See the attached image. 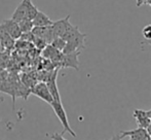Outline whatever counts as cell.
Instances as JSON below:
<instances>
[{"label":"cell","instance_id":"cell-17","mask_svg":"<svg viewBox=\"0 0 151 140\" xmlns=\"http://www.w3.org/2000/svg\"><path fill=\"white\" fill-rule=\"evenodd\" d=\"M7 79V73L3 68H0V82Z\"/></svg>","mask_w":151,"mask_h":140},{"label":"cell","instance_id":"cell-4","mask_svg":"<svg viewBox=\"0 0 151 140\" xmlns=\"http://www.w3.org/2000/svg\"><path fill=\"white\" fill-rule=\"evenodd\" d=\"M80 51L70 54H63L61 57L60 62L58 63V68H73L75 70H79V61L78 56L80 55Z\"/></svg>","mask_w":151,"mask_h":140},{"label":"cell","instance_id":"cell-6","mask_svg":"<svg viewBox=\"0 0 151 140\" xmlns=\"http://www.w3.org/2000/svg\"><path fill=\"white\" fill-rule=\"evenodd\" d=\"M31 32L34 36L39 37V38H41L42 40H44L46 44H50L55 38L54 33H52V27L50 26H48V27H33Z\"/></svg>","mask_w":151,"mask_h":140},{"label":"cell","instance_id":"cell-18","mask_svg":"<svg viewBox=\"0 0 151 140\" xmlns=\"http://www.w3.org/2000/svg\"><path fill=\"white\" fill-rule=\"evenodd\" d=\"M50 139L52 140H67L63 137L62 134H59V133H54L52 135H50Z\"/></svg>","mask_w":151,"mask_h":140},{"label":"cell","instance_id":"cell-9","mask_svg":"<svg viewBox=\"0 0 151 140\" xmlns=\"http://www.w3.org/2000/svg\"><path fill=\"white\" fill-rule=\"evenodd\" d=\"M69 19H70V14H68L66 18L61 19V20L56 21V22H52V25L50 27H52V33H54L55 37H62V36H63L66 29L71 24Z\"/></svg>","mask_w":151,"mask_h":140},{"label":"cell","instance_id":"cell-23","mask_svg":"<svg viewBox=\"0 0 151 140\" xmlns=\"http://www.w3.org/2000/svg\"><path fill=\"white\" fill-rule=\"evenodd\" d=\"M146 112H147L148 116H149V118H150V121H151V109L150 110H146Z\"/></svg>","mask_w":151,"mask_h":140},{"label":"cell","instance_id":"cell-12","mask_svg":"<svg viewBox=\"0 0 151 140\" xmlns=\"http://www.w3.org/2000/svg\"><path fill=\"white\" fill-rule=\"evenodd\" d=\"M52 22L54 21L50 20V17L46 16L44 12H40V10H38L36 16L32 20L34 27H48V26H52Z\"/></svg>","mask_w":151,"mask_h":140},{"label":"cell","instance_id":"cell-13","mask_svg":"<svg viewBox=\"0 0 151 140\" xmlns=\"http://www.w3.org/2000/svg\"><path fill=\"white\" fill-rule=\"evenodd\" d=\"M25 2V6H26V19L28 20H33L34 17L36 16L38 12V8L34 5L32 0H23Z\"/></svg>","mask_w":151,"mask_h":140},{"label":"cell","instance_id":"cell-22","mask_svg":"<svg viewBox=\"0 0 151 140\" xmlns=\"http://www.w3.org/2000/svg\"><path fill=\"white\" fill-rule=\"evenodd\" d=\"M144 4H148L151 6V0H144Z\"/></svg>","mask_w":151,"mask_h":140},{"label":"cell","instance_id":"cell-25","mask_svg":"<svg viewBox=\"0 0 151 140\" xmlns=\"http://www.w3.org/2000/svg\"><path fill=\"white\" fill-rule=\"evenodd\" d=\"M0 48H1V44H0Z\"/></svg>","mask_w":151,"mask_h":140},{"label":"cell","instance_id":"cell-15","mask_svg":"<svg viewBox=\"0 0 151 140\" xmlns=\"http://www.w3.org/2000/svg\"><path fill=\"white\" fill-rule=\"evenodd\" d=\"M50 45L54 46L56 50L60 51V52H63L64 48H65V45H66V41L62 37H55L54 40L52 41V43H50Z\"/></svg>","mask_w":151,"mask_h":140},{"label":"cell","instance_id":"cell-11","mask_svg":"<svg viewBox=\"0 0 151 140\" xmlns=\"http://www.w3.org/2000/svg\"><path fill=\"white\" fill-rule=\"evenodd\" d=\"M14 42H16V40L8 34L3 29V27L0 25V44H1V48L3 50L9 51L14 48Z\"/></svg>","mask_w":151,"mask_h":140},{"label":"cell","instance_id":"cell-19","mask_svg":"<svg viewBox=\"0 0 151 140\" xmlns=\"http://www.w3.org/2000/svg\"><path fill=\"white\" fill-rule=\"evenodd\" d=\"M143 4H144V0H136V5H137L138 7L142 6Z\"/></svg>","mask_w":151,"mask_h":140},{"label":"cell","instance_id":"cell-26","mask_svg":"<svg viewBox=\"0 0 151 140\" xmlns=\"http://www.w3.org/2000/svg\"><path fill=\"white\" fill-rule=\"evenodd\" d=\"M150 140H151V139H150Z\"/></svg>","mask_w":151,"mask_h":140},{"label":"cell","instance_id":"cell-1","mask_svg":"<svg viewBox=\"0 0 151 140\" xmlns=\"http://www.w3.org/2000/svg\"><path fill=\"white\" fill-rule=\"evenodd\" d=\"M50 106L52 107V110H54V112L56 113L57 118H59V121L61 122L62 126H63V128H64L63 132H62L61 134L63 135L64 133L68 132L70 135H71V136H73V137L77 136V135H76V133L73 131V129L71 128V126H70L69 121H68L67 113H66L65 108H64L63 104H62V101H61V102H58V101H52Z\"/></svg>","mask_w":151,"mask_h":140},{"label":"cell","instance_id":"cell-14","mask_svg":"<svg viewBox=\"0 0 151 140\" xmlns=\"http://www.w3.org/2000/svg\"><path fill=\"white\" fill-rule=\"evenodd\" d=\"M19 24V27H20V30L21 32L23 33H29L32 31L33 29V23H32V20H28V19H24L22 20L21 22L18 23Z\"/></svg>","mask_w":151,"mask_h":140},{"label":"cell","instance_id":"cell-10","mask_svg":"<svg viewBox=\"0 0 151 140\" xmlns=\"http://www.w3.org/2000/svg\"><path fill=\"white\" fill-rule=\"evenodd\" d=\"M133 116L136 120V122H137L138 127H140V128L146 129L149 126V124L151 122L147 112H146V110H143V109H138V108L135 109L133 112Z\"/></svg>","mask_w":151,"mask_h":140},{"label":"cell","instance_id":"cell-21","mask_svg":"<svg viewBox=\"0 0 151 140\" xmlns=\"http://www.w3.org/2000/svg\"><path fill=\"white\" fill-rule=\"evenodd\" d=\"M146 131H147V133L149 134V136L151 137V122H150V124H149V126L146 128Z\"/></svg>","mask_w":151,"mask_h":140},{"label":"cell","instance_id":"cell-7","mask_svg":"<svg viewBox=\"0 0 151 140\" xmlns=\"http://www.w3.org/2000/svg\"><path fill=\"white\" fill-rule=\"evenodd\" d=\"M0 25L3 27L4 30L12 36L14 40L20 39L21 35H22V32H21V30H20L19 24L16 21H14L12 19H6V20H4Z\"/></svg>","mask_w":151,"mask_h":140},{"label":"cell","instance_id":"cell-20","mask_svg":"<svg viewBox=\"0 0 151 140\" xmlns=\"http://www.w3.org/2000/svg\"><path fill=\"white\" fill-rule=\"evenodd\" d=\"M110 140H121V136H120V135H118V134H115Z\"/></svg>","mask_w":151,"mask_h":140},{"label":"cell","instance_id":"cell-24","mask_svg":"<svg viewBox=\"0 0 151 140\" xmlns=\"http://www.w3.org/2000/svg\"><path fill=\"white\" fill-rule=\"evenodd\" d=\"M146 44H149V45H151V40H148V41H146Z\"/></svg>","mask_w":151,"mask_h":140},{"label":"cell","instance_id":"cell-8","mask_svg":"<svg viewBox=\"0 0 151 140\" xmlns=\"http://www.w3.org/2000/svg\"><path fill=\"white\" fill-rule=\"evenodd\" d=\"M121 138L125 136H129V140H150L151 137L147 133L146 129L144 128H138L134 129V130H129V131H123L121 132Z\"/></svg>","mask_w":151,"mask_h":140},{"label":"cell","instance_id":"cell-16","mask_svg":"<svg viewBox=\"0 0 151 140\" xmlns=\"http://www.w3.org/2000/svg\"><path fill=\"white\" fill-rule=\"evenodd\" d=\"M142 35L146 39V41L151 40V24L146 25L143 29H142Z\"/></svg>","mask_w":151,"mask_h":140},{"label":"cell","instance_id":"cell-2","mask_svg":"<svg viewBox=\"0 0 151 140\" xmlns=\"http://www.w3.org/2000/svg\"><path fill=\"white\" fill-rule=\"evenodd\" d=\"M86 34L79 32L78 34L73 36L72 38H70L69 40L66 41V45L63 50V54H70V53L78 52L84 48V42H86Z\"/></svg>","mask_w":151,"mask_h":140},{"label":"cell","instance_id":"cell-3","mask_svg":"<svg viewBox=\"0 0 151 140\" xmlns=\"http://www.w3.org/2000/svg\"><path fill=\"white\" fill-rule=\"evenodd\" d=\"M30 93L34 96L38 97L39 99H41L42 101L46 102L47 104H52V102L54 101L52 95L50 93V90H48L47 86H46L45 82H40L38 84H34L31 88Z\"/></svg>","mask_w":151,"mask_h":140},{"label":"cell","instance_id":"cell-5","mask_svg":"<svg viewBox=\"0 0 151 140\" xmlns=\"http://www.w3.org/2000/svg\"><path fill=\"white\" fill-rule=\"evenodd\" d=\"M57 74H58V68L55 70L54 72L50 73V75L48 76V78L45 80L46 86H47L50 93L52 95L54 101H58L61 102V96H60V92H59V88H58V84H57Z\"/></svg>","mask_w":151,"mask_h":140}]
</instances>
